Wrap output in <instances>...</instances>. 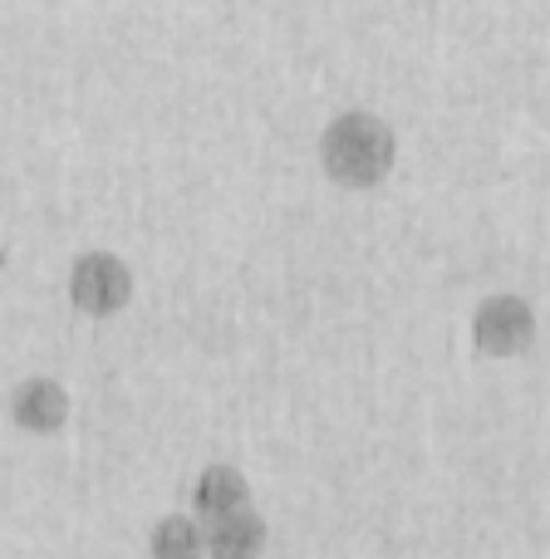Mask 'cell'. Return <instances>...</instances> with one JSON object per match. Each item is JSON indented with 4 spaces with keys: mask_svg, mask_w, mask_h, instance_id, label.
Returning <instances> with one entry per match:
<instances>
[{
    "mask_svg": "<svg viewBox=\"0 0 550 559\" xmlns=\"http://www.w3.org/2000/svg\"><path fill=\"white\" fill-rule=\"evenodd\" d=\"M319 173L344 192H374L398 167V133L374 108H344L319 128Z\"/></svg>",
    "mask_w": 550,
    "mask_h": 559,
    "instance_id": "obj_1",
    "label": "cell"
},
{
    "mask_svg": "<svg viewBox=\"0 0 550 559\" xmlns=\"http://www.w3.org/2000/svg\"><path fill=\"white\" fill-rule=\"evenodd\" d=\"M133 265L118 251H79L65 271V295L84 319H114L133 305Z\"/></svg>",
    "mask_w": 550,
    "mask_h": 559,
    "instance_id": "obj_2",
    "label": "cell"
},
{
    "mask_svg": "<svg viewBox=\"0 0 550 559\" xmlns=\"http://www.w3.org/2000/svg\"><path fill=\"white\" fill-rule=\"evenodd\" d=\"M536 344V305L516 289H496L472 309V348L482 358H522Z\"/></svg>",
    "mask_w": 550,
    "mask_h": 559,
    "instance_id": "obj_3",
    "label": "cell"
},
{
    "mask_svg": "<svg viewBox=\"0 0 550 559\" xmlns=\"http://www.w3.org/2000/svg\"><path fill=\"white\" fill-rule=\"evenodd\" d=\"M10 423L20 427L25 437H55L65 432L69 423V393L59 378H45V373H30L10 388Z\"/></svg>",
    "mask_w": 550,
    "mask_h": 559,
    "instance_id": "obj_4",
    "label": "cell"
},
{
    "mask_svg": "<svg viewBox=\"0 0 550 559\" xmlns=\"http://www.w3.org/2000/svg\"><path fill=\"white\" fill-rule=\"evenodd\" d=\"M251 506V486L236 466L226 462H212L197 472L192 481V515L197 521H217V515H232V511H246Z\"/></svg>",
    "mask_w": 550,
    "mask_h": 559,
    "instance_id": "obj_5",
    "label": "cell"
},
{
    "mask_svg": "<svg viewBox=\"0 0 550 559\" xmlns=\"http://www.w3.org/2000/svg\"><path fill=\"white\" fill-rule=\"evenodd\" d=\"M202 525H207V559H261L266 550V521L251 506Z\"/></svg>",
    "mask_w": 550,
    "mask_h": 559,
    "instance_id": "obj_6",
    "label": "cell"
},
{
    "mask_svg": "<svg viewBox=\"0 0 550 559\" xmlns=\"http://www.w3.org/2000/svg\"><path fill=\"white\" fill-rule=\"evenodd\" d=\"M148 555L153 559H207V525L197 515H157L148 531Z\"/></svg>",
    "mask_w": 550,
    "mask_h": 559,
    "instance_id": "obj_7",
    "label": "cell"
}]
</instances>
